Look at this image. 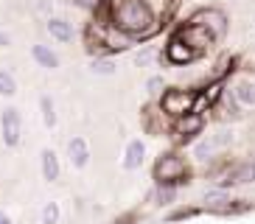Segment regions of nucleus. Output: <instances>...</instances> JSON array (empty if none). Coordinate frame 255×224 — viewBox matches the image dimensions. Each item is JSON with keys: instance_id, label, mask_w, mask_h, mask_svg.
Returning <instances> with one entry per match:
<instances>
[{"instance_id": "nucleus-16", "label": "nucleus", "mask_w": 255, "mask_h": 224, "mask_svg": "<svg viewBox=\"0 0 255 224\" xmlns=\"http://www.w3.org/2000/svg\"><path fill=\"white\" fill-rule=\"evenodd\" d=\"M230 194H227L225 188H216V191H208L205 194V205H208V210H216V213H225V208L230 205Z\"/></svg>"}, {"instance_id": "nucleus-13", "label": "nucleus", "mask_w": 255, "mask_h": 224, "mask_svg": "<svg viewBox=\"0 0 255 224\" xmlns=\"http://www.w3.org/2000/svg\"><path fill=\"white\" fill-rule=\"evenodd\" d=\"M39 168H42V177H45L48 182H56L59 174H62L56 151H53V149H42V154H39Z\"/></svg>"}, {"instance_id": "nucleus-4", "label": "nucleus", "mask_w": 255, "mask_h": 224, "mask_svg": "<svg viewBox=\"0 0 255 224\" xmlns=\"http://www.w3.org/2000/svg\"><path fill=\"white\" fill-rule=\"evenodd\" d=\"M188 22H196V25H202L205 31H208L210 37L216 39H225L227 34V14L222 11V8L216 6H202V8H196L194 14L188 17Z\"/></svg>"}, {"instance_id": "nucleus-6", "label": "nucleus", "mask_w": 255, "mask_h": 224, "mask_svg": "<svg viewBox=\"0 0 255 224\" xmlns=\"http://www.w3.org/2000/svg\"><path fill=\"white\" fill-rule=\"evenodd\" d=\"M0 132H3V143H6L8 149H14L17 143H20L23 118H20V112H17L14 107H6V110L0 112Z\"/></svg>"}, {"instance_id": "nucleus-23", "label": "nucleus", "mask_w": 255, "mask_h": 224, "mask_svg": "<svg viewBox=\"0 0 255 224\" xmlns=\"http://www.w3.org/2000/svg\"><path fill=\"white\" fill-rule=\"evenodd\" d=\"M73 3H76L79 8H84L87 14H96V11H98L101 6H104L107 0H73Z\"/></svg>"}, {"instance_id": "nucleus-14", "label": "nucleus", "mask_w": 255, "mask_h": 224, "mask_svg": "<svg viewBox=\"0 0 255 224\" xmlns=\"http://www.w3.org/2000/svg\"><path fill=\"white\" fill-rule=\"evenodd\" d=\"M233 101L241 107H255V82L253 79H241L233 84Z\"/></svg>"}, {"instance_id": "nucleus-26", "label": "nucleus", "mask_w": 255, "mask_h": 224, "mask_svg": "<svg viewBox=\"0 0 255 224\" xmlns=\"http://www.w3.org/2000/svg\"><path fill=\"white\" fill-rule=\"evenodd\" d=\"M0 224H11V219H8L6 213H0Z\"/></svg>"}, {"instance_id": "nucleus-11", "label": "nucleus", "mask_w": 255, "mask_h": 224, "mask_svg": "<svg viewBox=\"0 0 255 224\" xmlns=\"http://www.w3.org/2000/svg\"><path fill=\"white\" fill-rule=\"evenodd\" d=\"M68 157L76 168H87L90 165V143L84 140V137H73L68 143Z\"/></svg>"}, {"instance_id": "nucleus-22", "label": "nucleus", "mask_w": 255, "mask_h": 224, "mask_svg": "<svg viewBox=\"0 0 255 224\" xmlns=\"http://www.w3.org/2000/svg\"><path fill=\"white\" fill-rule=\"evenodd\" d=\"M174 196H177V188H168V185H157V205H171Z\"/></svg>"}, {"instance_id": "nucleus-17", "label": "nucleus", "mask_w": 255, "mask_h": 224, "mask_svg": "<svg viewBox=\"0 0 255 224\" xmlns=\"http://www.w3.org/2000/svg\"><path fill=\"white\" fill-rule=\"evenodd\" d=\"M39 110H42V120H45V126L53 129L56 126V104H53L51 96H39Z\"/></svg>"}, {"instance_id": "nucleus-8", "label": "nucleus", "mask_w": 255, "mask_h": 224, "mask_svg": "<svg viewBox=\"0 0 255 224\" xmlns=\"http://www.w3.org/2000/svg\"><path fill=\"white\" fill-rule=\"evenodd\" d=\"M233 140V134L230 132H216V134H210V137H205V140H199L194 146V157L196 160H210V157L216 154L219 149H225V146H230Z\"/></svg>"}, {"instance_id": "nucleus-18", "label": "nucleus", "mask_w": 255, "mask_h": 224, "mask_svg": "<svg viewBox=\"0 0 255 224\" xmlns=\"http://www.w3.org/2000/svg\"><path fill=\"white\" fill-rule=\"evenodd\" d=\"M90 70L96 76H115V70H118V67H115L113 56H96V59H93V65H90Z\"/></svg>"}, {"instance_id": "nucleus-25", "label": "nucleus", "mask_w": 255, "mask_h": 224, "mask_svg": "<svg viewBox=\"0 0 255 224\" xmlns=\"http://www.w3.org/2000/svg\"><path fill=\"white\" fill-rule=\"evenodd\" d=\"M0 48H11V37H8L6 31H0Z\"/></svg>"}, {"instance_id": "nucleus-10", "label": "nucleus", "mask_w": 255, "mask_h": 224, "mask_svg": "<svg viewBox=\"0 0 255 224\" xmlns=\"http://www.w3.org/2000/svg\"><path fill=\"white\" fill-rule=\"evenodd\" d=\"M48 34H51L56 42H62V45H68V42H73L76 39V28H73V22L70 20H62V17H48Z\"/></svg>"}, {"instance_id": "nucleus-5", "label": "nucleus", "mask_w": 255, "mask_h": 224, "mask_svg": "<svg viewBox=\"0 0 255 224\" xmlns=\"http://www.w3.org/2000/svg\"><path fill=\"white\" fill-rule=\"evenodd\" d=\"M174 34H177V37H180L182 42H185L188 48L196 53V59H199V56H205V53H208L210 48L216 45V39L210 37L202 25H196V22H182V25L174 31Z\"/></svg>"}, {"instance_id": "nucleus-3", "label": "nucleus", "mask_w": 255, "mask_h": 224, "mask_svg": "<svg viewBox=\"0 0 255 224\" xmlns=\"http://www.w3.org/2000/svg\"><path fill=\"white\" fill-rule=\"evenodd\" d=\"M194 104H196L194 90L168 87V90H163V96H160V110H163L168 118H180V115L194 112Z\"/></svg>"}, {"instance_id": "nucleus-24", "label": "nucleus", "mask_w": 255, "mask_h": 224, "mask_svg": "<svg viewBox=\"0 0 255 224\" xmlns=\"http://www.w3.org/2000/svg\"><path fill=\"white\" fill-rule=\"evenodd\" d=\"M146 90H149V93H163V90H165L163 76H151L149 82H146Z\"/></svg>"}, {"instance_id": "nucleus-7", "label": "nucleus", "mask_w": 255, "mask_h": 224, "mask_svg": "<svg viewBox=\"0 0 255 224\" xmlns=\"http://www.w3.org/2000/svg\"><path fill=\"white\" fill-rule=\"evenodd\" d=\"M202 126H205L202 112H188V115H180V118H174V132L180 134V140H182V143L194 140L196 134L202 132Z\"/></svg>"}, {"instance_id": "nucleus-20", "label": "nucleus", "mask_w": 255, "mask_h": 224, "mask_svg": "<svg viewBox=\"0 0 255 224\" xmlns=\"http://www.w3.org/2000/svg\"><path fill=\"white\" fill-rule=\"evenodd\" d=\"M14 93H17V82H14V76L8 73V70H0V96L11 98Z\"/></svg>"}, {"instance_id": "nucleus-2", "label": "nucleus", "mask_w": 255, "mask_h": 224, "mask_svg": "<svg viewBox=\"0 0 255 224\" xmlns=\"http://www.w3.org/2000/svg\"><path fill=\"white\" fill-rule=\"evenodd\" d=\"M154 182L157 185H168V188H177L182 182H188V163L182 160L180 154H163L154 163Z\"/></svg>"}, {"instance_id": "nucleus-15", "label": "nucleus", "mask_w": 255, "mask_h": 224, "mask_svg": "<svg viewBox=\"0 0 255 224\" xmlns=\"http://www.w3.org/2000/svg\"><path fill=\"white\" fill-rule=\"evenodd\" d=\"M31 56H34V62H37L39 67H45V70H56V67H59V56L42 42L31 45Z\"/></svg>"}, {"instance_id": "nucleus-21", "label": "nucleus", "mask_w": 255, "mask_h": 224, "mask_svg": "<svg viewBox=\"0 0 255 224\" xmlns=\"http://www.w3.org/2000/svg\"><path fill=\"white\" fill-rule=\"evenodd\" d=\"M154 59H157V51H154L151 45H146V48H143V51L135 56V65H137V67H149Z\"/></svg>"}, {"instance_id": "nucleus-19", "label": "nucleus", "mask_w": 255, "mask_h": 224, "mask_svg": "<svg viewBox=\"0 0 255 224\" xmlns=\"http://www.w3.org/2000/svg\"><path fill=\"white\" fill-rule=\"evenodd\" d=\"M39 219H42V224H59L62 222V210L56 202H45L42 205V213H39Z\"/></svg>"}, {"instance_id": "nucleus-9", "label": "nucleus", "mask_w": 255, "mask_h": 224, "mask_svg": "<svg viewBox=\"0 0 255 224\" xmlns=\"http://www.w3.org/2000/svg\"><path fill=\"white\" fill-rule=\"evenodd\" d=\"M165 59L171 62V65H191V62H196V53L177 34H171L168 42H165Z\"/></svg>"}, {"instance_id": "nucleus-1", "label": "nucleus", "mask_w": 255, "mask_h": 224, "mask_svg": "<svg viewBox=\"0 0 255 224\" xmlns=\"http://www.w3.org/2000/svg\"><path fill=\"white\" fill-rule=\"evenodd\" d=\"M107 22L135 42H146L163 31V22L154 17L146 0H107Z\"/></svg>"}, {"instance_id": "nucleus-12", "label": "nucleus", "mask_w": 255, "mask_h": 224, "mask_svg": "<svg viewBox=\"0 0 255 224\" xmlns=\"http://www.w3.org/2000/svg\"><path fill=\"white\" fill-rule=\"evenodd\" d=\"M143 160H146V146H143V140H129L127 143V151H124V168L127 171H135V168H140Z\"/></svg>"}]
</instances>
